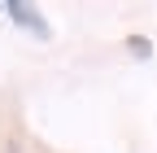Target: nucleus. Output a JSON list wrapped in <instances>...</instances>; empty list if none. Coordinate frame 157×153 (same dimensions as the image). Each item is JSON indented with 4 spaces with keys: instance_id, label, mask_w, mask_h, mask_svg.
<instances>
[{
    "instance_id": "1",
    "label": "nucleus",
    "mask_w": 157,
    "mask_h": 153,
    "mask_svg": "<svg viewBox=\"0 0 157 153\" xmlns=\"http://www.w3.org/2000/svg\"><path fill=\"white\" fill-rule=\"evenodd\" d=\"M5 13H9L26 35H35V40H52V26H48V18L39 13V9H31V5H5Z\"/></svg>"
},
{
    "instance_id": "2",
    "label": "nucleus",
    "mask_w": 157,
    "mask_h": 153,
    "mask_svg": "<svg viewBox=\"0 0 157 153\" xmlns=\"http://www.w3.org/2000/svg\"><path fill=\"white\" fill-rule=\"evenodd\" d=\"M127 53L131 57H153V44L144 40V35H131V40H127Z\"/></svg>"
},
{
    "instance_id": "3",
    "label": "nucleus",
    "mask_w": 157,
    "mask_h": 153,
    "mask_svg": "<svg viewBox=\"0 0 157 153\" xmlns=\"http://www.w3.org/2000/svg\"><path fill=\"white\" fill-rule=\"evenodd\" d=\"M5 153H22V144H9V149H5Z\"/></svg>"
}]
</instances>
